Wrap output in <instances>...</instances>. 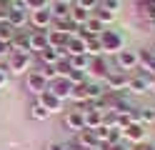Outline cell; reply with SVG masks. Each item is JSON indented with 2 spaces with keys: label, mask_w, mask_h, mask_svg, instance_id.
<instances>
[{
  "label": "cell",
  "mask_w": 155,
  "mask_h": 150,
  "mask_svg": "<svg viewBox=\"0 0 155 150\" xmlns=\"http://www.w3.org/2000/svg\"><path fill=\"white\" fill-rule=\"evenodd\" d=\"M133 150H155V143H145V140H143V143H138Z\"/></svg>",
  "instance_id": "cell-39"
},
{
  "label": "cell",
  "mask_w": 155,
  "mask_h": 150,
  "mask_svg": "<svg viewBox=\"0 0 155 150\" xmlns=\"http://www.w3.org/2000/svg\"><path fill=\"white\" fill-rule=\"evenodd\" d=\"M115 68L123 70V73H130V70L138 68V53L135 50H120V53H115Z\"/></svg>",
  "instance_id": "cell-5"
},
{
  "label": "cell",
  "mask_w": 155,
  "mask_h": 150,
  "mask_svg": "<svg viewBox=\"0 0 155 150\" xmlns=\"http://www.w3.org/2000/svg\"><path fill=\"white\" fill-rule=\"evenodd\" d=\"M105 93H108V88H105L100 80H88V83H85V98L88 100H98Z\"/></svg>",
  "instance_id": "cell-19"
},
{
  "label": "cell",
  "mask_w": 155,
  "mask_h": 150,
  "mask_svg": "<svg viewBox=\"0 0 155 150\" xmlns=\"http://www.w3.org/2000/svg\"><path fill=\"white\" fill-rule=\"evenodd\" d=\"M28 10H13L10 8V13H8V25H10L13 30H23L28 25Z\"/></svg>",
  "instance_id": "cell-18"
},
{
  "label": "cell",
  "mask_w": 155,
  "mask_h": 150,
  "mask_svg": "<svg viewBox=\"0 0 155 150\" xmlns=\"http://www.w3.org/2000/svg\"><path fill=\"white\" fill-rule=\"evenodd\" d=\"M88 70L95 75V78H105L110 73V65H108V60H105L103 55H95V58H90V65H88Z\"/></svg>",
  "instance_id": "cell-17"
},
{
  "label": "cell",
  "mask_w": 155,
  "mask_h": 150,
  "mask_svg": "<svg viewBox=\"0 0 155 150\" xmlns=\"http://www.w3.org/2000/svg\"><path fill=\"white\" fill-rule=\"evenodd\" d=\"M150 93H155V80H153V88H150Z\"/></svg>",
  "instance_id": "cell-43"
},
{
  "label": "cell",
  "mask_w": 155,
  "mask_h": 150,
  "mask_svg": "<svg viewBox=\"0 0 155 150\" xmlns=\"http://www.w3.org/2000/svg\"><path fill=\"white\" fill-rule=\"evenodd\" d=\"M103 120H105V115L98 113V110L85 113V130H98V128H103Z\"/></svg>",
  "instance_id": "cell-25"
},
{
  "label": "cell",
  "mask_w": 155,
  "mask_h": 150,
  "mask_svg": "<svg viewBox=\"0 0 155 150\" xmlns=\"http://www.w3.org/2000/svg\"><path fill=\"white\" fill-rule=\"evenodd\" d=\"M75 110H78V113H90V110H93V100H88V98H85V100H78V103H75Z\"/></svg>",
  "instance_id": "cell-34"
},
{
  "label": "cell",
  "mask_w": 155,
  "mask_h": 150,
  "mask_svg": "<svg viewBox=\"0 0 155 150\" xmlns=\"http://www.w3.org/2000/svg\"><path fill=\"white\" fill-rule=\"evenodd\" d=\"M73 143H78L83 150H95L100 140L95 138V133H93V130H80V133L75 135V140H73Z\"/></svg>",
  "instance_id": "cell-15"
},
{
  "label": "cell",
  "mask_w": 155,
  "mask_h": 150,
  "mask_svg": "<svg viewBox=\"0 0 155 150\" xmlns=\"http://www.w3.org/2000/svg\"><path fill=\"white\" fill-rule=\"evenodd\" d=\"M70 98L75 100V103H78V100H85V83H83V85H73Z\"/></svg>",
  "instance_id": "cell-35"
},
{
  "label": "cell",
  "mask_w": 155,
  "mask_h": 150,
  "mask_svg": "<svg viewBox=\"0 0 155 150\" xmlns=\"http://www.w3.org/2000/svg\"><path fill=\"white\" fill-rule=\"evenodd\" d=\"M98 3H103V0H98Z\"/></svg>",
  "instance_id": "cell-46"
},
{
  "label": "cell",
  "mask_w": 155,
  "mask_h": 150,
  "mask_svg": "<svg viewBox=\"0 0 155 150\" xmlns=\"http://www.w3.org/2000/svg\"><path fill=\"white\" fill-rule=\"evenodd\" d=\"M5 83H8V70L0 68V88H5Z\"/></svg>",
  "instance_id": "cell-40"
},
{
  "label": "cell",
  "mask_w": 155,
  "mask_h": 150,
  "mask_svg": "<svg viewBox=\"0 0 155 150\" xmlns=\"http://www.w3.org/2000/svg\"><path fill=\"white\" fill-rule=\"evenodd\" d=\"M93 18H98L103 25H110L113 20H115V13H110V10H105V8L98 5V8H95V13H93Z\"/></svg>",
  "instance_id": "cell-29"
},
{
  "label": "cell",
  "mask_w": 155,
  "mask_h": 150,
  "mask_svg": "<svg viewBox=\"0 0 155 150\" xmlns=\"http://www.w3.org/2000/svg\"><path fill=\"white\" fill-rule=\"evenodd\" d=\"M35 65V55L33 53H8L5 60V70L8 73H15V75H28Z\"/></svg>",
  "instance_id": "cell-1"
},
{
  "label": "cell",
  "mask_w": 155,
  "mask_h": 150,
  "mask_svg": "<svg viewBox=\"0 0 155 150\" xmlns=\"http://www.w3.org/2000/svg\"><path fill=\"white\" fill-rule=\"evenodd\" d=\"M60 58H68V55H63L60 50H55V48H45V50H40V53H38V63L40 65H58L60 63Z\"/></svg>",
  "instance_id": "cell-14"
},
{
  "label": "cell",
  "mask_w": 155,
  "mask_h": 150,
  "mask_svg": "<svg viewBox=\"0 0 155 150\" xmlns=\"http://www.w3.org/2000/svg\"><path fill=\"white\" fill-rule=\"evenodd\" d=\"M68 60H70V68L73 70H85V73H88V65H90V55L88 53H85V55H70Z\"/></svg>",
  "instance_id": "cell-26"
},
{
  "label": "cell",
  "mask_w": 155,
  "mask_h": 150,
  "mask_svg": "<svg viewBox=\"0 0 155 150\" xmlns=\"http://www.w3.org/2000/svg\"><path fill=\"white\" fill-rule=\"evenodd\" d=\"M28 43H30V53L38 55L40 50L48 48V30H30L28 33Z\"/></svg>",
  "instance_id": "cell-9"
},
{
  "label": "cell",
  "mask_w": 155,
  "mask_h": 150,
  "mask_svg": "<svg viewBox=\"0 0 155 150\" xmlns=\"http://www.w3.org/2000/svg\"><path fill=\"white\" fill-rule=\"evenodd\" d=\"M63 123H65L68 130H73V133H80V130H85V115H83V113H78L75 108H70V110H65Z\"/></svg>",
  "instance_id": "cell-8"
},
{
  "label": "cell",
  "mask_w": 155,
  "mask_h": 150,
  "mask_svg": "<svg viewBox=\"0 0 155 150\" xmlns=\"http://www.w3.org/2000/svg\"><path fill=\"white\" fill-rule=\"evenodd\" d=\"M25 5H28V10H43V8H48V0H25Z\"/></svg>",
  "instance_id": "cell-36"
},
{
  "label": "cell",
  "mask_w": 155,
  "mask_h": 150,
  "mask_svg": "<svg viewBox=\"0 0 155 150\" xmlns=\"http://www.w3.org/2000/svg\"><path fill=\"white\" fill-rule=\"evenodd\" d=\"M45 150H65V143H60V140H53V143H48Z\"/></svg>",
  "instance_id": "cell-38"
},
{
  "label": "cell",
  "mask_w": 155,
  "mask_h": 150,
  "mask_svg": "<svg viewBox=\"0 0 155 150\" xmlns=\"http://www.w3.org/2000/svg\"><path fill=\"white\" fill-rule=\"evenodd\" d=\"M73 5H78V8H83V10H88V13H95V8H98L100 3H98V0H75Z\"/></svg>",
  "instance_id": "cell-33"
},
{
  "label": "cell",
  "mask_w": 155,
  "mask_h": 150,
  "mask_svg": "<svg viewBox=\"0 0 155 150\" xmlns=\"http://www.w3.org/2000/svg\"><path fill=\"white\" fill-rule=\"evenodd\" d=\"M25 85H28V90H30L33 95H43L50 83H48V80L43 78V73H40V70H30V73L25 75Z\"/></svg>",
  "instance_id": "cell-7"
},
{
  "label": "cell",
  "mask_w": 155,
  "mask_h": 150,
  "mask_svg": "<svg viewBox=\"0 0 155 150\" xmlns=\"http://www.w3.org/2000/svg\"><path fill=\"white\" fill-rule=\"evenodd\" d=\"M128 73H123V70H110L108 75L103 78V85L108 88V93H128Z\"/></svg>",
  "instance_id": "cell-3"
},
{
  "label": "cell",
  "mask_w": 155,
  "mask_h": 150,
  "mask_svg": "<svg viewBox=\"0 0 155 150\" xmlns=\"http://www.w3.org/2000/svg\"><path fill=\"white\" fill-rule=\"evenodd\" d=\"M50 13H53V20H68L70 18V3L68 0H55L50 5Z\"/></svg>",
  "instance_id": "cell-22"
},
{
  "label": "cell",
  "mask_w": 155,
  "mask_h": 150,
  "mask_svg": "<svg viewBox=\"0 0 155 150\" xmlns=\"http://www.w3.org/2000/svg\"><path fill=\"white\" fill-rule=\"evenodd\" d=\"M100 8L110 10V13H118V8H120V0H103V3H100Z\"/></svg>",
  "instance_id": "cell-37"
},
{
  "label": "cell",
  "mask_w": 155,
  "mask_h": 150,
  "mask_svg": "<svg viewBox=\"0 0 155 150\" xmlns=\"http://www.w3.org/2000/svg\"><path fill=\"white\" fill-rule=\"evenodd\" d=\"M110 150H133V148L125 145V143H115V145H110Z\"/></svg>",
  "instance_id": "cell-41"
},
{
  "label": "cell",
  "mask_w": 155,
  "mask_h": 150,
  "mask_svg": "<svg viewBox=\"0 0 155 150\" xmlns=\"http://www.w3.org/2000/svg\"><path fill=\"white\" fill-rule=\"evenodd\" d=\"M65 150H83L78 143H65Z\"/></svg>",
  "instance_id": "cell-42"
},
{
  "label": "cell",
  "mask_w": 155,
  "mask_h": 150,
  "mask_svg": "<svg viewBox=\"0 0 155 150\" xmlns=\"http://www.w3.org/2000/svg\"><path fill=\"white\" fill-rule=\"evenodd\" d=\"M85 30H88V33H90V35H95V38H98V35L103 33V30H105V25L100 23V20H98V18H90V20H88V23H85Z\"/></svg>",
  "instance_id": "cell-31"
},
{
  "label": "cell",
  "mask_w": 155,
  "mask_h": 150,
  "mask_svg": "<svg viewBox=\"0 0 155 150\" xmlns=\"http://www.w3.org/2000/svg\"><path fill=\"white\" fill-rule=\"evenodd\" d=\"M68 38H73V35H65V33H60V30L50 28V30H48V48H55V50H60V53L65 55Z\"/></svg>",
  "instance_id": "cell-12"
},
{
  "label": "cell",
  "mask_w": 155,
  "mask_h": 150,
  "mask_svg": "<svg viewBox=\"0 0 155 150\" xmlns=\"http://www.w3.org/2000/svg\"><path fill=\"white\" fill-rule=\"evenodd\" d=\"M98 38H100L103 53H113L115 55V53H120L123 45H125V38H123V33H118V30H108V28H105Z\"/></svg>",
  "instance_id": "cell-2"
},
{
  "label": "cell",
  "mask_w": 155,
  "mask_h": 150,
  "mask_svg": "<svg viewBox=\"0 0 155 150\" xmlns=\"http://www.w3.org/2000/svg\"><path fill=\"white\" fill-rule=\"evenodd\" d=\"M15 33H18V30H13L8 23H0V43H3V45H10V40H13Z\"/></svg>",
  "instance_id": "cell-30"
},
{
  "label": "cell",
  "mask_w": 155,
  "mask_h": 150,
  "mask_svg": "<svg viewBox=\"0 0 155 150\" xmlns=\"http://www.w3.org/2000/svg\"><path fill=\"white\" fill-rule=\"evenodd\" d=\"M90 18H93V13H88V10H83V8H78V5L70 3V20L75 25H85Z\"/></svg>",
  "instance_id": "cell-24"
},
{
  "label": "cell",
  "mask_w": 155,
  "mask_h": 150,
  "mask_svg": "<svg viewBox=\"0 0 155 150\" xmlns=\"http://www.w3.org/2000/svg\"><path fill=\"white\" fill-rule=\"evenodd\" d=\"M153 75H148V73H138V75H133L130 80H128V93H150V88H153Z\"/></svg>",
  "instance_id": "cell-6"
},
{
  "label": "cell",
  "mask_w": 155,
  "mask_h": 150,
  "mask_svg": "<svg viewBox=\"0 0 155 150\" xmlns=\"http://www.w3.org/2000/svg\"><path fill=\"white\" fill-rule=\"evenodd\" d=\"M68 3H75V0H68Z\"/></svg>",
  "instance_id": "cell-45"
},
{
  "label": "cell",
  "mask_w": 155,
  "mask_h": 150,
  "mask_svg": "<svg viewBox=\"0 0 155 150\" xmlns=\"http://www.w3.org/2000/svg\"><path fill=\"white\" fill-rule=\"evenodd\" d=\"M150 53H153V55H155V45H153V48H150Z\"/></svg>",
  "instance_id": "cell-44"
},
{
  "label": "cell",
  "mask_w": 155,
  "mask_h": 150,
  "mask_svg": "<svg viewBox=\"0 0 155 150\" xmlns=\"http://www.w3.org/2000/svg\"><path fill=\"white\" fill-rule=\"evenodd\" d=\"M28 25H30L33 30H50V25H53V13H50V8L33 10V13L28 15Z\"/></svg>",
  "instance_id": "cell-4"
},
{
  "label": "cell",
  "mask_w": 155,
  "mask_h": 150,
  "mask_svg": "<svg viewBox=\"0 0 155 150\" xmlns=\"http://www.w3.org/2000/svg\"><path fill=\"white\" fill-rule=\"evenodd\" d=\"M48 90L55 95V98H60V100H65V98H70V90H73V83L68 78H55L50 85H48Z\"/></svg>",
  "instance_id": "cell-10"
},
{
  "label": "cell",
  "mask_w": 155,
  "mask_h": 150,
  "mask_svg": "<svg viewBox=\"0 0 155 150\" xmlns=\"http://www.w3.org/2000/svg\"><path fill=\"white\" fill-rule=\"evenodd\" d=\"M133 120L143 125H153L155 123V108H133Z\"/></svg>",
  "instance_id": "cell-20"
},
{
  "label": "cell",
  "mask_w": 155,
  "mask_h": 150,
  "mask_svg": "<svg viewBox=\"0 0 155 150\" xmlns=\"http://www.w3.org/2000/svg\"><path fill=\"white\" fill-rule=\"evenodd\" d=\"M65 55L70 58V55H85V43L78 35L73 38H68V45H65Z\"/></svg>",
  "instance_id": "cell-23"
},
{
  "label": "cell",
  "mask_w": 155,
  "mask_h": 150,
  "mask_svg": "<svg viewBox=\"0 0 155 150\" xmlns=\"http://www.w3.org/2000/svg\"><path fill=\"white\" fill-rule=\"evenodd\" d=\"M28 115H30L33 120H48V115H50V113H48V110L40 105V100H33V103H30V113H28Z\"/></svg>",
  "instance_id": "cell-27"
},
{
  "label": "cell",
  "mask_w": 155,
  "mask_h": 150,
  "mask_svg": "<svg viewBox=\"0 0 155 150\" xmlns=\"http://www.w3.org/2000/svg\"><path fill=\"white\" fill-rule=\"evenodd\" d=\"M68 80H70L73 85H83V83H88V78H85V70H70V73H68Z\"/></svg>",
  "instance_id": "cell-32"
},
{
  "label": "cell",
  "mask_w": 155,
  "mask_h": 150,
  "mask_svg": "<svg viewBox=\"0 0 155 150\" xmlns=\"http://www.w3.org/2000/svg\"><path fill=\"white\" fill-rule=\"evenodd\" d=\"M85 53H88L90 58H95V55H103V45H100V38H90L88 43H85Z\"/></svg>",
  "instance_id": "cell-28"
},
{
  "label": "cell",
  "mask_w": 155,
  "mask_h": 150,
  "mask_svg": "<svg viewBox=\"0 0 155 150\" xmlns=\"http://www.w3.org/2000/svg\"><path fill=\"white\" fill-rule=\"evenodd\" d=\"M38 100H40V105L48 110V113H63V110H65V108H63V100L55 98L50 90H45L43 95H38Z\"/></svg>",
  "instance_id": "cell-11"
},
{
  "label": "cell",
  "mask_w": 155,
  "mask_h": 150,
  "mask_svg": "<svg viewBox=\"0 0 155 150\" xmlns=\"http://www.w3.org/2000/svg\"><path fill=\"white\" fill-rule=\"evenodd\" d=\"M30 33V30H28ZM28 33L18 30L10 40V53H30V43H28Z\"/></svg>",
  "instance_id": "cell-16"
},
{
  "label": "cell",
  "mask_w": 155,
  "mask_h": 150,
  "mask_svg": "<svg viewBox=\"0 0 155 150\" xmlns=\"http://www.w3.org/2000/svg\"><path fill=\"white\" fill-rule=\"evenodd\" d=\"M0 3H3V0H0Z\"/></svg>",
  "instance_id": "cell-47"
},
{
  "label": "cell",
  "mask_w": 155,
  "mask_h": 150,
  "mask_svg": "<svg viewBox=\"0 0 155 150\" xmlns=\"http://www.w3.org/2000/svg\"><path fill=\"white\" fill-rule=\"evenodd\" d=\"M123 138L130 140V143H135V145L143 143V140H145V125L143 123H130L128 128L123 130Z\"/></svg>",
  "instance_id": "cell-13"
},
{
  "label": "cell",
  "mask_w": 155,
  "mask_h": 150,
  "mask_svg": "<svg viewBox=\"0 0 155 150\" xmlns=\"http://www.w3.org/2000/svg\"><path fill=\"white\" fill-rule=\"evenodd\" d=\"M138 65H140L148 75L155 78V55L150 53V50H140V53H138Z\"/></svg>",
  "instance_id": "cell-21"
}]
</instances>
